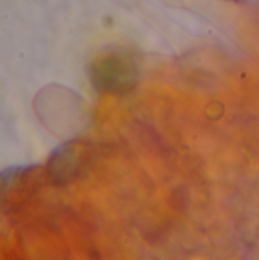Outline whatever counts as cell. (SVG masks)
I'll use <instances>...</instances> for the list:
<instances>
[{"label": "cell", "instance_id": "6da1fadb", "mask_svg": "<svg viewBox=\"0 0 259 260\" xmlns=\"http://www.w3.org/2000/svg\"><path fill=\"white\" fill-rule=\"evenodd\" d=\"M137 76V64L125 50H111L102 55L92 64L90 69L92 82L101 93H128L136 87Z\"/></svg>", "mask_w": 259, "mask_h": 260}]
</instances>
